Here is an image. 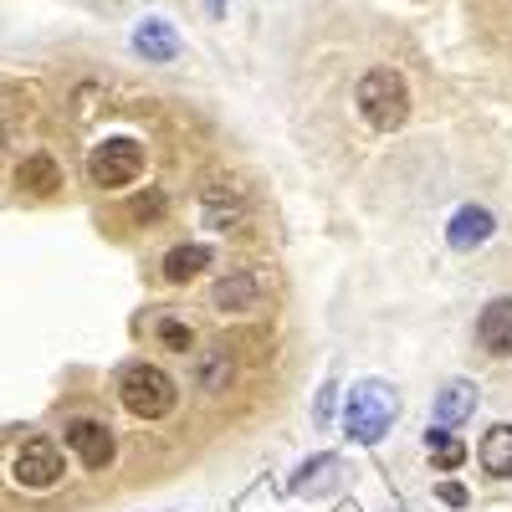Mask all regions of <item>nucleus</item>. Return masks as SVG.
I'll list each match as a JSON object with an SVG mask.
<instances>
[{"instance_id": "nucleus-12", "label": "nucleus", "mask_w": 512, "mask_h": 512, "mask_svg": "<svg viewBox=\"0 0 512 512\" xmlns=\"http://www.w3.org/2000/svg\"><path fill=\"white\" fill-rule=\"evenodd\" d=\"M205 267H216V251H210V246H200V241L175 246L164 256V282H195Z\"/></svg>"}, {"instance_id": "nucleus-14", "label": "nucleus", "mask_w": 512, "mask_h": 512, "mask_svg": "<svg viewBox=\"0 0 512 512\" xmlns=\"http://www.w3.org/2000/svg\"><path fill=\"white\" fill-rule=\"evenodd\" d=\"M477 461H482V472H492V477H512V425L507 420L492 425V431L482 436Z\"/></svg>"}, {"instance_id": "nucleus-8", "label": "nucleus", "mask_w": 512, "mask_h": 512, "mask_svg": "<svg viewBox=\"0 0 512 512\" xmlns=\"http://www.w3.org/2000/svg\"><path fill=\"white\" fill-rule=\"evenodd\" d=\"M477 344L492 354V359H507L512 354V297H492L477 318Z\"/></svg>"}, {"instance_id": "nucleus-16", "label": "nucleus", "mask_w": 512, "mask_h": 512, "mask_svg": "<svg viewBox=\"0 0 512 512\" xmlns=\"http://www.w3.org/2000/svg\"><path fill=\"white\" fill-rule=\"evenodd\" d=\"M333 487H338V456H313L303 466V477H292V492H303V497H318Z\"/></svg>"}, {"instance_id": "nucleus-13", "label": "nucleus", "mask_w": 512, "mask_h": 512, "mask_svg": "<svg viewBox=\"0 0 512 512\" xmlns=\"http://www.w3.org/2000/svg\"><path fill=\"white\" fill-rule=\"evenodd\" d=\"M16 185L31 190V195H52V190L62 185V169H57L52 154H26V159L16 164Z\"/></svg>"}, {"instance_id": "nucleus-4", "label": "nucleus", "mask_w": 512, "mask_h": 512, "mask_svg": "<svg viewBox=\"0 0 512 512\" xmlns=\"http://www.w3.org/2000/svg\"><path fill=\"white\" fill-rule=\"evenodd\" d=\"M144 175V144L139 139H108L88 154V180L98 190H123Z\"/></svg>"}, {"instance_id": "nucleus-1", "label": "nucleus", "mask_w": 512, "mask_h": 512, "mask_svg": "<svg viewBox=\"0 0 512 512\" xmlns=\"http://www.w3.org/2000/svg\"><path fill=\"white\" fill-rule=\"evenodd\" d=\"M395 415H400V395L390 390V384L359 379L349 390V400H344V436L359 441V446H374L395 425Z\"/></svg>"}, {"instance_id": "nucleus-7", "label": "nucleus", "mask_w": 512, "mask_h": 512, "mask_svg": "<svg viewBox=\"0 0 512 512\" xmlns=\"http://www.w3.org/2000/svg\"><path fill=\"white\" fill-rule=\"evenodd\" d=\"M256 303H262V277L256 272H226L210 287V308L216 313H251Z\"/></svg>"}, {"instance_id": "nucleus-18", "label": "nucleus", "mask_w": 512, "mask_h": 512, "mask_svg": "<svg viewBox=\"0 0 512 512\" xmlns=\"http://www.w3.org/2000/svg\"><path fill=\"white\" fill-rule=\"evenodd\" d=\"M425 451H431V461L441 466V472H456V466L466 461V446L446 431V425H431V431H425Z\"/></svg>"}, {"instance_id": "nucleus-3", "label": "nucleus", "mask_w": 512, "mask_h": 512, "mask_svg": "<svg viewBox=\"0 0 512 512\" xmlns=\"http://www.w3.org/2000/svg\"><path fill=\"white\" fill-rule=\"evenodd\" d=\"M354 103H359L364 123L379 128V134H390V128H400V123L410 118V88H405V77H400L395 67H374V72H364Z\"/></svg>"}, {"instance_id": "nucleus-9", "label": "nucleus", "mask_w": 512, "mask_h": 512, "mask_svg": "<svg viewBox=\"0 0 512 512\" xmlns=\"http://www.w3.org/2000/svg\"><path fill=\"white\" fill-rule=\"evenodd\" d=\"M492 231H497V216H492V210L461 205L456 216H451V226H446V241H451L456 251H477L482 241H492Z\"/></svg>"}, {"instance_id": "nucleus-17", "label": "nucleus", "mask_w": 512, "mask_h": 512, "mask_svg": "<svg viewBox=\"0 0 512 512\" xmlns=\"http://www.w3.org/2000/svg\"><path fill=\"white\" fill-rule=\"evenodd\" d=\"M195 384L205 395H221L226 384H231V354L226 349H205L200 354V369H195Z\"/></svg>"}, {"instance_id": "nucleus-20", "label": "nucleus", "mask_w": 512, "mask_h": 512, "mask_svg": "<svg viewBox=\"0 0 512 512\" xmlns=\"http://www.w3.org/2000/svg\"><path fill=\"white\" fill-rule=\"evenodd\" d=\"M134 221H139V226H159V221H164V195H159V190H144V195L134 200Z\"/></svg>"}, {"instance_id": "nucleus-11", "label": "nucleus", "mask_w": 512, "mask_h": 512, "mask_svg": "<svg viewBox=\"0 0 512 512\" xmlns=\"http://www.w3.org/2000/svg\"><path fill=\"white\" fill-rule=\"evenodd\" d=\"M472 410H477V384L472 379H451L436 395V425H446V431L461 420H472Z\"/></svg>"}, {"instance_id": "nucleus-15", "label": "nucleus", "mask_w": 512, "mask_h": 512, "mask_svg": "<svg viewBox=\"0 0 512 512\" xmlns=\"http://www.w3.org/2000/svg\"><path fill=\"white\" fill-rule=\"evenodd\" d=\"M241 216H246V200H241L236 190L221 195V185H205V221H210V226L226 231V226H241Z\"/></svg>"}, {"instance_id": "nucleus-5", "label": "nucleus", "mask_w": 512, "mask_h": 512, "mask_svg": "<svg viewBox=\"0 0 512 512\" xmlns=\"http://www.w3.org/2000/svg\"><path fill=\"white\" fill-rule=\"evenodd\" d=\"M62 472H67V461H62V451H57L47 436L26 441V446L11 456V477H16V487H26V492H52V487L62 482Z\"/></svg>"}, {"instance_id": "nucleus-6", "label": "nucleus", "mask_w": 512, "mask_h": 512, "mask_svg": "<svg viewBox=\"0 0 512 512\" xmlns=\"http://www.w3.org/2000/svg\"><path fill=\"white\" fill-rule=\"evenodd\" d=\"M62 441L72 446V456L88 466V472H103V466L113 461V451H118V441H113V431L103 420H67Z\"/></svg>"}, {"instance_id": "nucleus-19", "label": "nucleus", "mask_w": 512, "mask_h": 512, "mask_svg": "<svg viewBox=\"0 0 512 512\" xmlns=\"http://www.w3.org/2000/svg\"><path fill=\"white\" fill-rule=\"evenodd\" d=\"M159 344L169 349V354H185V349H195V333H190V323H180V318H159Z\"/></svg>"}, {"instance_id": "nucleus-10", "label": "nucleus", "mask_w": 512, "mask_h": 512, "mask_svg": "<svg viewBox=\"0 0 512 512\" xmlns=\"http://www.w3.org/2000/svg\"><path fill=\"white\" fill-rule=\"evenodd\" d=\"M134 47L144 52V62H175L180 57V36H175V26H169V21L144 16V26L134 31Z\"/></svg>"}, {"instance_id": "nucleus-22", "label": "nucleus", "mask_w": 512, "mask_h": 512, "mask_svg": "<svg viewBox=\"0 0 512 512\" xmlns=\"http://www.w3.org/2000/svg\"><path fill=\"white\" fill-rule=\"evenodd\" d=\"M205 11H210V16L221 21V16H226V0H205Z\"/></svg>"}, {"instance_id": "nucleus-21", "label": "nucleus", "mask_w": 512, "mask_h": 512, "mask_svg": "<svg viewBox=\"0 0 512 512\" xmlns=\"http://www.w3.org/2000/svg\"><path fill=\"white\" fill-rule=\"evenodd\" d=\"M436 497H441L446 507H466V502H472V497H466V487H461V482H441V487H436Z\"/></svg>"}, {"instance_id": "nucleus-2", "label": "nucleus", "mask_w": 512, "mask_h": 512, "mask_svg": "<svg viewBox=\"0 0 512 512\" xmlns=\"http://www.w3.org/2000/svg\"><path fill=\"white\" fill-rule=\"evenodd\" d=\"M118 400H123V410L128 415H139V420H164L169 410L180 405V384L169 379L159 364H128L123 374H118Z\"/></svg>"}]
</instances>
